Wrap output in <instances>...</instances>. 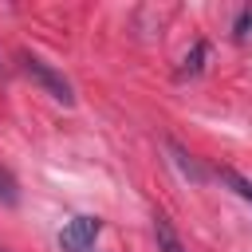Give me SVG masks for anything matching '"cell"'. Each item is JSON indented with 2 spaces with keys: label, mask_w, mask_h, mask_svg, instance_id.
<instances>
[{
  "label": "cell",
  "mask_w": 252,
  "mask_h": 252,
  "mask_svg": "<svg viewBox=\"0 0 252 252\" xmlns=\"http://www.w3.org/2000/svg\"><path fill=\"white\" fill-rule=\"evenodd\" d=\"M20 67H24V75L32 79V83H39L55 102H63V106H75V91H71V83L51 67V63H43L39 55H20Z\"/></svg>",
  "instance_id": "1"
},
{
  "label": "cell",
  "mask_w": 252,
  "mask_h": 252,
  "mask_svg": "<svg viewBox=\"0 0 252 252\" xmlns=\"http://www.w3.org/2000/svg\"><path fill=\"white\" fill-rule=\"evenodd\" d=\"M98 232H102V224H98L94 217H75V220H67V228L59 232V248H63V252H87Z\"/></svg>",
  "instance_id": "2"
},
{
  "label": "cell",
  "mask_w": 252,
  "mask_h": 252,
  "mask_svg": "<svg viewBox=\"0 0 252 252\" xmlns=\"http://www.w3.org/2000/svg\"><path fill=\"white\" fill-rule=\"evenodd\" d=\"M154 236H158V248L161 252H185V244L177 240V232H173V224L165 217H154Z\"/></svg>",
  "instance_id": "3"
},
{
  "label": "cell",
  "mask_w": 252,
  "mask_h": 252,
  "mask_svg": "<svg viewBox=\"0 0 252 252\" xmlns=\"http://www.w3.org/2000/svg\"><path fill=\"white\" fill-rule=\"evenodd\" d=\"M220 181L232 185V193H240L244 201H252V181H248L244 173H236V169H220Z\"/></svg>",
  "instance_id": "4"
},
{
  "label": "cell",
  "mask_w": 252,
  "mask_h": 252,
  "mask_svg": "<svg viewBox=\"0 0 252 252\" xmlns=\"http://www.w3.org/2000/svg\"><path fill=\"white\" fill-rule=\"evenodd\" d=\"M205 51H209L205 43H193V51H189V55H185V63H181V79H185V75H197V71H201V59H205Z\"/></svg>",
  "instance_id": "5"
},
{
  "label": "cell",
  "mask_w": 252,
  "mask_h": 252,
  "mask_svg": "<svg viewBox=\"0 0 252 252\" xmlns=\"http://www.w3.org/2000/svg\"><path fill=\"white\" fill-rule=\"evenodd\" d=\"M232 32H236V39H248V35H252V8H244V12L236 16V28H232Z\"/></svg>",
  "instance_id": "6"
}]
</instances>
